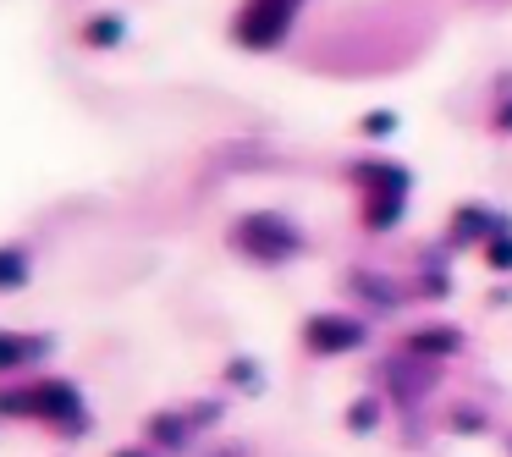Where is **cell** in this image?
Wrapping results in <instances>:
<instances>
[{"mask_svg":"<svg viewBox=\"0 0 512 457\" xmlns=\"http://www.w3.org/2000/svg\"><path fill=\"white\" fill-rule=\"evenodd\" d=\"M364 336H369L364 320H347V314H314V320L303 325V347H309V353H353Z\"/></svg>","mask_w":512,"mask_h":457,"instance_id":"5b68a950","label":"cell"},{"mask_svg":"<svg viewBox=\"0 0 512 457\" xmlns=\"http://www.w3.org/2000/svg\"><path fill=\"white\" fill-rule=\"evenodd\" d=\"M39 353H45V336H6L0 331V369H17Z\"/></svg>","mask_w":512,"mask_h":457,"instance_id":"52a82bcc","label":"cell"},{"mask_svg":"<svg viewBox=\"0 0 512 457\" xmlns=\"http://www.w3.org/2000/svg\"><path fill=\"white\" fill-rule=\"evenodd\" d=\"M353 287L364 292V298H375V303H397V292H391V281H386V276H364V270H358Z\"/></svg>","mask_w":512,"mask_h":457,"instance_id":"30bf717a","label":"cell"},{"mask_svg":"<svg viewBox=\"0 0 512 457\" xmlns=\"http://www.w3.org/2000/svg\"><path fill=\"white\" fill-rule=\"evenodd\" d=\"M353 182L364 188V226L369 232H391L402 221V204H408V171L369 160V166H353Z\"/></svg>","mask_w":512,"mask_h":457,"instance_id":"7a4b0ae2","label":"cell"},{"mask_svg":"<svg viewBox=\"0 0 512 457\" xmlns=\"http://www.w3.org/2000/svg\"><path fill=\"white\" fill-rule=\"evenodd\" d=\"M0 413H28V419H50L61 430L83 435L89 430V413H83L78 391L67 380H39L34 391H0Z\"/></svg>","mask_w":512,"mask_h":457,"instance_id":"6da1fadb","label":"cell"},{"mask_svg":"<svg viewBox=\"0 0 512 457\" xmlns=\"http://www.w3.org/2000/svg\"><path fill=\"white\" fill-rule=\"evenodd\" d=\"M375 419H380V408L375 402H353V408H347V424H353V430H375Z\"/></svg>","mask_w":512,"mask_h":457,"instance_id":"4fadbf2b","label":"cell"},{"mask_svg":"<svg viewBox=\"0 0 512 457\" xmlns=\"http://www.w3.org/2000/svg\"><path fill=\"white\" fill-rule=\"evenodd\" d=\"M463 347V331L457 325H424V331L408 336V353H424V358H446Z\"/></svg>","mask_w":512,"mask_h":457,"instance_id":"8992f818","label":"cell"},{"mask_svg":"<svg viewBox=\"0 0 512 457\" xmlns=\"http://www.w3.org/2000/svg\"><path fill=\"white\" fill-rule=\"evenodd\" d=\"M28 276V254L23 248H0V287H17Z\"/></svg>","mask_w":512,"mask_h":457,"instance_id":"9c48e42d","label":"cell"},{"mask_svg":"<svg viewBox=\"0 0 512 457\" xmlns=\"http://www.w3.org/2000/svg\"><path fill=\"white\" fill-rule=\"evenodd\" d=\"M452 232H457V243H463V237H479V232H490V215H479V210H463V221H457Z\"/></svg>","mask_w":512,"mask_h":457,"instance_id":"5bb4252c","label":"cell"},{"mask_svg":"<svg viewBox=\"0 0 512 457\" xmlns=\"http://www.w3.org/2000/svg\"><path fill=\"white\" fill-rule=\"evenodd\" d=\"M496 127H507V133H512V105H501V116H496Z\"/></svg>","mask_w":512,"mask_h":457,"instance_id":"e0dca14e","label":"cell"},{"mask_svg":"<svg viewBox=\"0 0 512 457\" xmlns=\"http://www.w3.org/2000/svg\"><path fill=\"white\" fill-rule=\"evenodd\" d=\"M485 259L496 270H512V232H490V248H485Z\"/></svg>","mask_w":512,"mask_h":457,"instance_id":"7c38bea8","label":"cell"},{"mask_svg":"<svg viewBox=\"0 0 512 457\" xmlns=\"http://www.w3.org/2000/svg\"><path fill=\"white\" fill-rule=\"evenodd\" d=\"M303 0H243V12L232 17V39L243 50H276L292 34Z\"/></svg>","mask_w":512,"mask_h":457,"instance_id":"3957f363","label":"cell"},{"mask_svg":"<svg viewBox=\"0 0 512 457\" xmlns=\"http://www.w3.org/2000/svg\"><path fill=\"white\" fill-rule=\"evenodd\" d=\"M369 133H391V127H397V122H391V111H375V116H369Z\"/></svg>","mask_w":512,"mask_h":457,"instance_id":"9a60e30c","label":"cell"},{"mask_svg":"<svg viewBox=\"0 0 512 457\" xmlns=\"http://www.w3.org/2000/svg\"><path fill=\"white\" fill-rule=\"evenodd\" d=\"M149 435H155V441H166V446H182V419L177 413H160V419H149Z\"/></svg>","mask_w":512,"mask_h":457,"instance_id":"8fae6325","label":"cell"},{"mask_svg":"<svg viewBox=\"0 0 512 457\" xmlns=\"http://www.w3.org/2000/svg\"><path fill=\"white\" fill-rule=\"evenodd\" d=\"M83 45H122V17H89L83 23Z\"/></svg>","mask_w":512,"mask_h":457,"instance_id":"ba28073f","label":"cell"},{"mask_svg":"<svg viewBox=\"0 0 512 457\" xmlns=\"http://www.w3.org/2000/svg\"><path fill=\"white\" fill-rule=\"evenodd\" d=\"M232 243L243 248L248 259H265V265H281V259H292L298 254V226L287 221V215H276V210H254V215H243V221L232 226Z\"/></svg>","mask_w":512,"mask_h":457,"instance_id":"277c9868","label":"cell"},{"mask_svg":"<svg viewBox=\"0 0 512 457\" xmlns=\"http://www.w3.org/2000/svg\"><path fill=\"white\" fill-rule=\"evenodd\" d=\"M116 457H149V452H116Z\"/></svg>","mask_w":512,"mask_h":457,"instance_id":"ac0fdd59","label":"cell"},{"mask_svg":"<svg viewBox=\"0 0 512 457\" xmlns=\"http://www.w3.org/2000/svg\"><path fill=\"white\" fill-rule=\"evenodd\" d=\"M226 375H232V380H243V386H259V380H254V364H232Z\"/></svg>","mask_w":512,"mask_h":457,"instance_id":"2e32d148","label":"cell"}]
</instances>
